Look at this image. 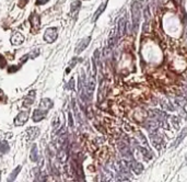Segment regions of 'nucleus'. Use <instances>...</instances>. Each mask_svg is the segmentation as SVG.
<instances>
[{"instance_id":"nucleus-1","label":"nucleus","mask_w":187,"mask_h":182,"mask_svg":"<svg viewBox=\"0 0 187 182\" xmlns=\"http://www.w3.org/2000/svg\"><path fill=\"white\" fill-rule=\"evenodd\" d=\"M131 15H132V29L134 32L137 33L139 23H140V17H141V5L140 1L135 0L131 5Z\"/></svg>"},{"instance_id":"nucleus-2","label":"nucleus","mask_w":187,"mask_h":182,"mask_svg":"<svg viewBox=\"0 0 187 182\" xmlns=\"http://www.w3.org/2000/svg\"><path fill=\"white\" fill-rule=\"evenodd\" d=\"M57 35H58V31L56 28H49L44 33V40L47 43H53L57 40Z\"/></svg>"},{"instance_id":"nucleus-3","label":"nucleus","mask_w":187,"mask_h":182,"mask_svg":"<svg viewBox=\"0 0 187 182\" xmlns=\"http://www.w3.org/2000/svg\"><path fill=\"white\" fill-rule=\"evenodd\" d=\"M150 139H151V143L152 145L156 147V149H159V150H161V148H162V145H163V139L162 137L156 132H151L150 133Z\"/></svg>"},{"instance_id":"nucleus-4","label":"nucleus","mask_w":187,"mask_h":182,"mask_svg":"<svg viewBox=\"0 0 187 182\" xmlns=\"http://www.w3.org/2000/svg\"><path fill=\"white\" fill-rule=\"evenodd\" d=\"M118 148H119V150H120V152H122V155L124 156V158H126L125 161H128V160H132V159H134V157H132V152L130 151L129 147L125 144V143L120 142L118 144Z\"/></svg>"},{"instance_id":"nucleus-5","label":"nucleus","mask_w":187,"mask_h":182,"mask_svg":"<svg viewBox=\"0 0 187 182\" xmlns=\"http://www.w3.org/2000/svg\"><path fill=\"white\" fill-rule=\"evenodd\" d=\"M126 163H127V165H128V168L132 170L136 175H140V173L142 172V170H144V166H142L140 163L136 161L135 159H132V160H128V161H126Z\"/></svg>"},{"instance_id":"nucleus-6","label":"nucleus","mask_w":187,"mask_h":182,"mask_svg":"<svg viewBox=\"0 0 187 182\" xmlns=\"http://www.w3.org/2000/svg\"><path fill=\"white\" fill-rule=\"evenodd\" d=\"M27 120H29V111L27 110L26 111H21L17 115V118L14 119V124H15V126H22L23 124L26 123Z\"/></svg>"},{"instance_id":"nucleus-7","label":"nucleus","mask_w":187,"mask_h":182,"mask_svg":"<svg viewBox=\"0 0 187 182\" xmlns=\"http://www.w3.org/2000/svg\"><path fill=\"white\" fill-rule=\"evenodd\" d=\"M30 21H31V24H32V31L34 32V33H36L39 30V26H41L39 15H38L37 13H32Z\"/></svg>"},{"instance_id":"nucleus-8","label":"nucleus","mask_w":187,"mask_h":182,"mask_svg":"<svg viewBox=\"0 0 187 182\" xmlns=\"http://www.w3.org/2000/svg\"><path fill=\"white\" fill-rule=\"evenodd\" d=\"M90 42H91V38H90V36H87V38H83L82 41H80V43L78 44L77 48H75V53H77V54L82 53V52L87 47V45L90 44Z\"/></svg>"},{"instance_id":"nucleus-9","label":"nucleus","mask_w":187,"mask_h":182,"mask_svg":"<svg viewBox=\"0 0 187 182\" xmlns=\"http://www.w3.org/2000/svg\"><path fill=\"white\" fill-rule=\"evenodd\" d=\"M46 114L47 112L46 111H44L42 109H36V110H34V112H33V116H32V119L34 122H39V121H42V120L46 116Z\"/></svg>"},{"instance_id":"nucleus-10","label":"nucleus","mask_w":187,"mask_h":182,"mask_svg":"<svg viewBox=\"0 0 187 182\" xmlns=\"http://www.w3.org/2000/svg\"><path fill=\"white\" fill-rule=\"evenodd\" d=\"M39 134V128L38 127H30L26 130V135H27V140H34Z\"/></svg>"},{"instance_id":"nucleus-11","label":"nucleus","mask_w":187,"mask_h":182,"mask_svg":"<svg viewBox=\"0 0 187 182\" xmlns=\"http://www.w3.org/2000/svg\"><path fill=\"white\" fill-rule=\"evenodd\" d=\"M24 42V38H23V35L19 33V32H14L12 34V36H11V43L13 45H20L22 44Z\"/></svg>"},{"instance_id":"nucleus-12","label":"nucleus","mask_w":187,"mask_h":182,"mask_svg":"<svg viewBox=\"0 0 187 182\" xmlns=\"http://www.w3.org/2000/svg\"><path fill=\"white\" fill-rule=\"evenodd\" d=\"M126 25H127V22H126V20L125 18H120L118 21V38H123L125 35V33H126Z\"/></svg>"},{"instance_id":"nucleus-13","label":"nucleus","mask_w":187,"mask_h":182,"mask_svg":"<svg viewBox=\"0 0 187 182\" xmlns=\"http://www.w3.org/2000/svg\"><path fill=\"white\" fill-rule=\"evenodd\" d=\"M53 101L50 100V99H43V100L41 101V103H39V109H42V110H44V111H48L50 107H53Z\"/></svg>"},{"instance_id":"nucleus-14","label":"nucleus","mask_w":187,"mask_h":182,"mask_svg":"<svg viewBox=\"0 0 187 182\" xmlns=\"http://www.w3.org/2000/svg\"><path fill=\"white\" fill-rule=\"evenodd\" d=\"M30 157H31V160L32 161H38V159H39V155H38V150H37V145L34 144L33 145V147H32V150H31V155H30Z\"/></svg>"},{"instance_id":"nucleus-15","label":"nucleus","mask_w":187,"mask_h":182,"mask_svg":"<svg viewBox=\"0 0 187 182\" xmlns=\"http://www.w3.org/2000/svg\"><path fill=\"white\" fill-rule=\"evenodd\" d=\"M106 5H107L106 2H103V3H102V5H101L100 7H99V9L96 10V12H95V14H94V15H93V19H92V21H93V22H95V21L98 20V18H99V17H100L101 14L103 13V11L105 10V8H106Z\"/></svg>"},{"instance_id":"nucleus-16","label":"nucleus","mask_w":187,"mask_h":182,"mask_svg":"<svg viewBox=\"0 0 187 182\" xmlns=\"http://www.w3.org/2000/svg\"><path fill=\"white\" fill-rule=\"evenodd\" d=\"M138 149L141 151V154L144 155V157L147 159V160H150V159H152V152L149 150V149H147V148H144V147H141V146H138Z\"/></svg>"},{"instance_id":"nucleus-17","label":"nucleus","mask_w":187,"mask_h":182,"mask_svg":"<svg viewBox=\"0 0 187 182\" xmlns=\"http://www.w3.org/2000/svg\"><path fill=\"white\" fill-rule=\"evenodd\" d=\"M35 98V91H31L30 93H29V95L25 98V101H24V104L25 105H30V104H32L33 102H34V99Z\"/></svg>"},{"instance_id":"nucleus-18","label":"nucleus","mask_w":187,"mask_h":182,"mask_svg":"<svg viewBox=\"0 0 187 182\" xmlns=\"http://www.w3.org/2000/svg\"><path fill=\"white\" fill-rule=\"evenodd\" d=\"M144 21H146V24H144V28H147V25L149 24L150 18H151V14H150V7L147 6L144 8Z\"/></svg>"},{"instance_id":"nucleus-19","label":"nucleus","mask_w":187,"mask_h":182,"mask_svg":"<svg viewBox=\"0 0 187 182\" xmlns=\"http://www.w3.org/2000/svg\"><path fill=\"white\" fill-rule=\"evenodd\" d=\"M80 7H81V2H80L79 0H75V1L71 3V14L78 12V10L80 9Z\"/></svg>"},{"instance_id":"nucleus-20","label":"nucleus","mask_w":187,"mask_h":182,"mask_svg":"<svg viewBox=\"0 0 187 182\" xmlns=\"http://www.w3.org/2000/svg\"><path fill=\"white\" fill-rule=\"evenodd\" d=\"M9 151V144L7 142H0V155H5Z\"/></svg>"},{"instance_id":"nucleus-21","label":"nucleus","mask_w":187,"mask_h":182,"mask_svg":"<svg viewBox=\"0 0 187 182\" xmlns=\"http://www.w3.org/2000/svg\"><path fill=\"white\" fill-rule=\"evenodd\" d=\"M186 135H187V127H185V128L181 132V134H180V136L177 137V139L175 140V146H177V145L181 144V142L184 139V137H185Z\"/></svg>"},{"instance_id":"nucleus-22","label":"nucleus","mask_w":187,"mask_h":182,"mask_svg":"<svg viewBox=\"0 0 187 182\" xmlns=\"http://www.w3.org/2000/svg\"><path fill=\"white\" fill-rule=\"evenodd\" d=\"M116 41H117V38H114L113 34H111V36L108 38V41H107V48L112 50L113 47L115 46V44H116Z\"/></svg>"},{"instance_id":"nucleus-23","label":"nucleus","mask_w":187,"mask_h":182,"mask_svg":"<svg viewBox=\"0 0 187 182\" xmlns=\"http://www.w3.org/2000/svg\"><path fill=\"white\" fill-rule=\"evenodd\" d=\"M20 170H21V166H18L15 169L13 170V172L10 175V177H9V181H13V180H15V177L19 175Z\"/></svg>"},{"instance_id":"nucleus-24","label":"nucleus","mask_w":187,"mask_h":182,"mask_svg":"<svg viewBox=\"0 0 187 182\" xmlns=\"http://www.w3.org/2000/svg\"><path fill=\"white\" fill-rule=\"evenodd\" d=\"M161 105H162L164 109H166V110H171V111H174V107H172V104L171 103H168L166 100H162L161 102Z\"/></svg>"},{"instance_id":"nucleus-25","label":"nucleus","mask_w":187,"mask_h":182,"mask_svg":"<svg viewBox=\"0 0 187 182\" xmlns=\"http://www.w3.org/2000/svg\"><path fill=\"white\" fill-rule=\"evenodd\" d=\"M19 69H20V66L13 65V66H10V67L8 68V73H9V74H13V73H17Z\"/></svg>"},{"instance_id":"nucleus-26","label":"nucleus","mask_w":187,"mask_h":182,"mask_svg":"<svg viewBox=\"0 0 187 182\" xmlns=\"http://www.w3.org/2000/svg\"><path fill=\"white\" fill-rule=\"evenodd\" d=\"M6 64H7L6 58L3 57V55H1V54H0V68L6 67Z\"/></svg>"},{"instance_id":"nucleus-27","label":"nucleus","mask_w":187,"mask_h":182,"mask_svg":"<svg viewBox=\"0 0 187 182\" xmlns=\"http://www.w3.org/2000/svg\"><path fill=\"white\" fill-rule=\"evenodd\" d=\"M73 88H75V79L71 78L70 81H69V83L67 85V89H69V90H73Z\"/></svg>"},{"instance_id":"nucleus-28","label":"nucleus","mask_w":187,"mask_h":182,"mask_svg":"<svg viewBox=\"0 0 187 182\" xmlns=\"http://www.w3.org/2000/svg\"><path fill=\"white\" fill-rule=\"evenodd\" d=\"M49 0H36V5L37 6H41V5H45V3H47Z\"/></svg>"},{"instance_id":"nucleus-29","label":"nucleus","mask_w":187,"mask_h":182,"mask_svg":"<svg viewBox=\"0 0 187 182\" xmlns=\"http://www.w3.org/2000/svg\"><path fill=\"white\" fill-rule=\"evenodd\" d=\"M68 119H69V126H71V127H72V126H73V121H72V115H71V113H70V112H69L68 113Z\"/></svg>"},{"instance_id":"nucleus-30","label":"nucleus","mask_w":187,"mask_h":182,"mask_svg":"<svg viewBox=\"0 0 187 182\" xmlns=\"http://www.w3.org/2000/svg\"><path fill=\"white\" fill-rule=\"evenodd\" d=\"M75 63H77V59H72V60H71V63H70V67H69V68H72V67H75Z\"/></svg>"},{"instance_id":"nucleus-31","label":"nucleus","mask_w":187,"mask_h":182,"mask_svg":"<svg viewBox=\"0 0 187 182\" xmlns=\"http://www.w3.org/2000/svg\"><path fill=\"white\" fill-rule=\"evenodd\" d=\"M184 89H185V92H186V94H187V87H185Z\"/></svg>"},{"instance_id":"nucleus-32","label":"nucleus","mask_w":187,"mask_h":182,"mask_svg":"<svg viewBox=\"0 0 187 182\" xmlns=\"http://www.w3.org/2000/svg\"><path fill=\"white\" fill-rule=\"evenodd\" d=\"M25 1H26V2H27V0H25Z\"/></svg>"},{"instance_id":"nucleus-33","label":"nucleus","mask_w":187,"mask_h":182,"mask_svg":"<svg viewBox=\"0 0 187 182\" xmlns=\"http://www.w3.org/2000/svg\"><path fill=\"white\" fill-rule=\"evenodd\" d=\"M149 1H151V0H149Z\"/></svg>"}]
</instances>
